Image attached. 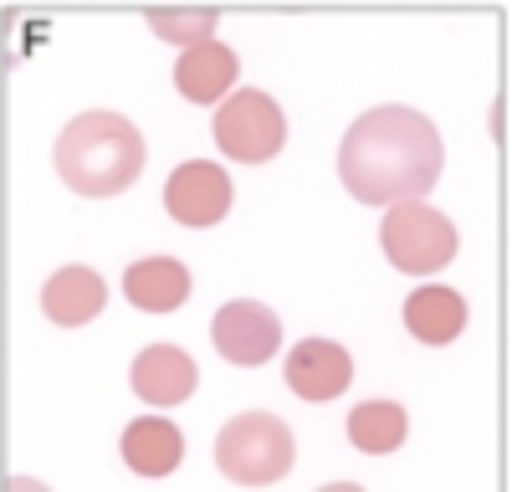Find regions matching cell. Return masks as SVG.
Masks as SVG:
<instances>
[{
  "label": "cell",
  "mask_w": 512,
  "mask_h": 492,
  "mask_svg": "<svg viewBox=\"0 0 512 492\" xmlns=\"http://www.w3.org/2000/svg\"><path fill=\"white\" fill-rule=\"evenodd\" d=\"M149 26L169 47H200L216 36V11H149Z\"/></svg>",
  "instance_id": "16"
},
{
  "label": "cell",
  "mask_w": 512,
  "mask_h": 492,
  "mask_svg": "<svg viewBox=\"0 0 512 492\" xmlns=\"http://www.w3.org/2000/svg\"><path fill=\"white\" fill-rule=\"evenodd\" d=\"M123 298L144 313H175L190 298V267L175 257H149L123 272Z\"/></svg>",
  "instance_id": "13"
},
{
  "label": "cell",
  "mask_w": 512,
  "mask_h": 492,
  "mask_svg": "<svg viewBox=\"0 0 512 492\" xmlns=\"http://www.w3.org/2000/svg\"><path fill=\"white\" fill-rule=\"evenodd\" d=\"M241 77V62L231 47H221V41H200V47H190L180 62H175V88L190 98V103H216L236 88Z\"/></svg>",
  "instance_id": "12"
},
{
  "label": "cell",
  "mask_w": 512,
  "mask_h": 492,
  "mask_svg": "<svg viewBox=\"0 0 512 492\" xmlns=\"http://www.w3.org/2000/svg\"><path fill=\"white\" fill-rule=\"evenodd\" d=\"M405 328L420 344H451L466 328V303L451 287H415L405 298Z\"/></svg>",
  "instance_id": "14"
},
{
  "label": "cell",
  "mask_w": 512,
  "mask_h": 492,
  "mask_svg": "<svg viewBox=\"0 0 512 492\" xmlns=\"http://www.w3.org/2000/svg\"><path fill=\"white\" fill-rule=\"evenodd\" d=\"M287 390L303 395V400H333L344 395L349 380H354V359L344 344L333 339H303L292 354H287Z\"/></svg>",
  "instance_id": "8"
},
{
  "label": "cell",
  "mask_w": 512,
  "mask_h": 492,
  "mask_svg": "<svg viewBox=\"0 0 512 492\" xmlns=\"http://www.w3.org/2000/svg\"><path fill=\"white\" fill-rule=\"evenodd\" d=\"M216 467L241 487H267L292 472V431L267 410H246L231 426H221Z\"/></svg>",
  "instance_id": "3"
},
{
  "label": "cell",
  "mask_w": 512,
  "mask_h": 492,
  "mask_svg": "<svg viewBox=\"0 0 512 492\" xmlns=\"http://www.w3.org/2000/svg\"><path fill=\"white\" fill-rule=\"evenodd\" d=\"M410 421L395 400H364L359 410H349V441L364 451V457H390L400 451Z\"/></svg>",
  "instance_id": "15"
},
{
  "label": "cell",
  "mask_w": 512,
  "mask_h": 492,
  "mask_svg": "<svg viewBox=\"0 0 512 492\" xmlns=\"http://www.w3.org/2000/svg\"><path fill=\"white\" fill-rule=\"evenodd\" d=\"M441 134L420 108L405 103H379L349 123L338 144V180L359 205H400L425 200L441 180Z\"/></svg>",
  "instance_id": "1"
},
{
  "label": "cell",
  "mask_w": 512,
  "mask_h": 492,
  "mask_svg": "<svg viewBox=\"0 0 512 492\" xmlns=\"http://www.w3.org/2000/svg\"><path fill=\"white\" fill-rule=\"evenodd\" d=\"M108 303V287L93 267H62L47 277V287H41V313H47L57 328H82L93 323Z\"/></svg>",
  "instance_id": "10"
},
{
  "label": "cell",
  "mask_w": 512,
  "mask_h": 492,
  "mask_svg": "<svg viewBox=\"0 0 512 492\" xmlns=\"http://www.w3.org/2000/svg\"><path fill=\"white\" fill-rule=\"evenodd\" d=\"M118 451H123L128 472H139V477H169V472L185 462V436H180L175 421H164V416H139L134 426L123 431Z\"/></svg>",
  "instance_id": "11"
},
{
  "label": "cell",
  "mask_w": 512,
  "mask_h": 492,
  "mask_svg": "<svg viewBox=\"0 0 512 492\" xmlns=\"http://www.w3.org/2000/svg\"><path fill=\"white\" fill-rule=\"evenodd\" d=\"M210 344H216L231 364H267L282 344V323L267 303L256 298H236L226 308H216V318H210Z\"/></svg>",
  "instance_id": "6"
},
{
  "label": "cell",
  "mask_w": 512,
  "mask_h": 492,
  "mask_svg": "<svg viewBox=\"0 0 512 492\" xmlns=\"http://www.w3.org/2000/svg\"><path fill=\"white\" fill-rule=\"evenodd\" d=\"M164 211L180 226H216L231 211V175L210 159H185L164 180Z\"/></svg>",
  "instance_id": "7"
},
{
  "label": "cell",
  "mask_w": 512,
  "mask_h": 492,
  "mask_svg": "<svg viewBox=\"0 0 512 492\" xmlns=\"http://www.w3.org/2000/svg\"><path fill=\"white\" fill-rule=\"evenodd\" d=\"M379 246H384V257H390L400 272H410V277L441 272L456 257V226L436 211V205L400 200L379 221Z\"/></svg>",
  "instance_id": "4"
},
{
  "label": "cell",
  "mask_w": 512,
  "mask_h": 492,
  "mask_svg": "<svg viewBox=\"0 0 512 492\" xmlns=\"http://www.w3.org/2000/svg\"><path fill=\"white\" fill-rule=\"evenodd\" d=\"M128 380H134V395L139 400H149V405H180V400H190L195 395V380H200V369H195V359L185 354V349H175V344H149L139 359H134V369H128Z\"/></svg>",
  "instance_id": "9"
},
{
  "label": "cell",
  "mask_w": 512,
  "mask_h": 492,
  "mask_svg": "<svg viewBox=\"0 0 512 492\" xmlns=\"http://www.w3.org/2000/svg\"><path fill=\"white\" fill-rule=\"evenodd\" d=\"M210 134H216V144H221L236 164H251V170H256V164L277 159V149L287 144V118H282V108H277L267 93L241 88V93H231V98L216 108Z\"/></svg>",
  "instance_id": "5"
},
{
  "label": "cell",
  "mask_w": 512,
  "mask_h": 492,
  "mask_svg": "<svg viewBox=\"0 0 512 492\" xmlns=\"http://www.w3.org/2000/svg\"><path fill=\"white\" fill-rule=\"evenodd\" d=\"M52 164L67 190L108 200L144 175V134L123 113H103V108L77 113L52 149Z\"/></svg>",
  "instance_id": "2"
}]
</instances>
